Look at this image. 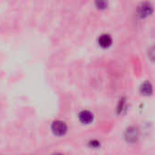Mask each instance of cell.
<instances>
[{"label": "cell", "instance_id": "8", "mask_svg": "<svg viewBox=\"0 0 155 155\" xmlns=\"http://www.w3.org/2000/svg\"><path fill=\"white\" fill-rule=\"evenodd\" d=\"M96 5L100 9H104V8H106L108 6V3L105 2V1H97L96 2Z\"/></svg>", "mask_w": 155, "mask_h": 155}, {"label": "cell", "instance_id": "4", "mask_svg": "<svg viewBox=\"0 0 155 155\" xmlns=\"http://www.w3.org/2000/svg\"><path fill=\"white\" fill-rule=\"evenodd\" d=\"M153 12V6L150 3H143L138 8V14L142 18L151 15Z\"/></svg>", "mask_w": 155, "mask_h": 155}, {"label": "cell", "instance_id": "9", "mask_svg": "<svg viewBox=\"0 0 155 155\" xmlns=\"http://www.w3.org/2000/svg\"><path fill=\"white\" fill-rule=\"evenodd\" d=\"M149 57L151 60L155 61V45L152 46L149 50Z\"/></svg>", "mask_w": 155, "mask_h": 155}, {"label": "cell", "instance_id": "3", "mask_svg": "<svg viewBox=\"0 0 155 155\" xmlns=\"http://www.w3.org/2000/svg\"><path fill=\"white\" fill-rule=\"evenodd\" d=\"M78 118H79V121L82 124L88 125V124H90L94 121V114L88 110H83L79 112V114H78Z\"/></svg>", "mask_w": 155, "mask_h": 155}, {"label": "cell", "instance_id": "1", "mask_svg": "<svg viewBox=\"0 0 155 155\" xmlns=\"http://www.w3.org/2000/svg\"><path fill=\"white\" fill-rule=\"evenodd\" d=\"M52 134L57 137H63L69 132V126L66 122L62 120H56L51 124L50 126Z\"/></svg>", "mask_w": 155, "mask_h": 155}, {"label": "cell", "instance_id": "5", "mask_svg": "<svg viewBox=\"0 0 155 155\" xmlns=\"http://www.w3.org/2000/svg\"><path fill=\"white\" fill-rule=\"evenodd\" d=\"M98 43H99V45L101 46L102 48H108L112 44V38L109 34H102L100 35Z\"/></svg>", "mask_w": 155, "mask_h": 155}, {"label": "cell", "instance_id": "2", "mask_svg": "<svg viewBox=\"0 0 155 155\" xmlns=\"http://www.w3.org/2000/svg\"><path fill=\"white\" fill-rule=\"evenodd\" d=\"M124 137L125 140L129 143H134L138 141L139 139V131L136 127L134 126H131L128 127L124 133Z\"/></svg>", "mask_w": 155, "mask_h": 155}, {"label": "cell", "instance_id": "7", "mask_svg": "<svg viewBox=\"0 0 155 155\" xmlns=\"http://www.w3.org/2000/svg\"><path fill=\"white\" fill-rule=\"evenodd\" d=\"M87 146H88L90 149H91V150H97V149H99V148L101 146V143H100V142L99 140H97V139H90V140L88 141Z\"/></svg>", "mask_w": 155, "mask_h": 155}, {"label": "cell", "instance_id": "10", "mask_svg": "<svg viewBox=\"0 0 155 155\" xmlns=\"http://www.w3.org/2000/svg\"><path fill=\"white\" fill-rule=\"evenodd\" d=\"M52 155H65V154H63V153H53Z\"/></svg>", "mask_w": 155, "mask_h": 155}, {"label": "cell", "instance_id": "6", "mask_svg": "<svg viewBox=\"0 0 155 155\" xmlns=\"http://www.w3.org/2000/svg\"><path fill=\"white\" fill-rule=\"evenodd\" d=\"M141 92L145 95H150L153 93V85L149 82H145L141 86Z\"/></svg>", "mask_w": 155, "mask_h": 155}]
</instances>
